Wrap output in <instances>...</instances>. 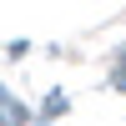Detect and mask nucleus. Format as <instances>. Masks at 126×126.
I'll use <instances>...</instances> for the list:
<instances>
[{"mask_svg": "<svg viewBox=\"0 0 126 126\" xmlns=\"http://www.w3.org/2000/svg\"><path fill=\"white\" fill-rule=\"evenodd\" d=\"M5 121H15V126H20V121H25V106H15V101H5Z\"/></svg>", "mask_w": 126, "mask_h": 126, "instance_id": "1", "label": "nucleus"}]
</instances>
